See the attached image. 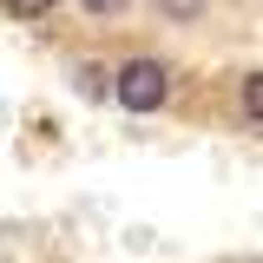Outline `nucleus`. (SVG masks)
Here are the masks:
<instances>
[{"mask_svg":"<svg viewBox=\"0 0 263 263\" xmlns=\"http://www.w3.org/2000/svg\"><path fill=\"white\" fill-rule=\"evenodd\" d=\"M243 112H250V119H263V72H250V79H243Z\"/></svg>","mask_w":263,"mask_h":263,"instance_id":"2","label":"nucleus"},{"mask_svg":"<svg viewBox=\"0 0 263 263\" xmlns=\"http://www.w3.org/2000/svg\"><path fill=\"white\" fill-rule=\"evenodd\" d=\"M112 92H119V105L125 112H158L164 92H171V72H164L158 60H132L119 79H112Z\"/></svg>","mask_w":263,"mask_h":263,"instance_id":"1","label":"nucleus"},{"mask_svg":"<svg viewBox=\"0 0 263 263\" xmlns=\"http://www.w3.org/2000/svg\"><path fill=\"white\" fill-rule=\"evenodd\" d=\"M79 7H86V13H119L125 0H79Z\"/></svg>","mask_w":263,"mask_h":263,"instance_id":"3","label":"nucleus"},{"mask_svg":"<svg viewBox=\"0 0 263 263\" xmlns=\"http://www.w3.org/2000/svg\"><path fill=\"white\" fill-rule=\"evenodd\" d=\"M13 7H27V13H40V7H53V0H13Z\"/></svg>","mask_w":263,"mask_h":263,"instance_id":"5","label":"nucleus"},{"mask_svg":"<svg viewBox=\"0 0 263 263\" xmlns=\"http://www.w3.org/2000/svg\"><path fill=\"white\" fill-rule=\"evenodd\" d=\"M164 7H171L178 20H191V13H197V0H164Z\"/></svg>","mask_w":263,"mask_h":263,"instance_id":"4","label":"nucleus"}]
</instances>
